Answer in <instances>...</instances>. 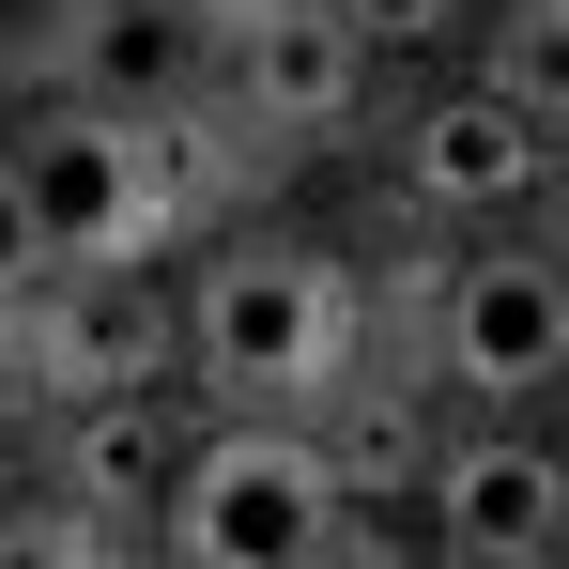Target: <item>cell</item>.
Returning <instances> with one entry per match:
<instances>
[{"instance_id":"16","label":"cell","mask_w":569,"mask_h":569,"mask_svg":"<svg viewBox=\"0 0 569 569\" xmlns=\"http://www.w3.org/2000/svg\"><path fill=\"white\" fill-rule=\"evenodd\" d=\"M31 278H47V231H31V200H16V154H0V323L31 308Z\"/></svg>"},{"instance_id":"7","label":"cell","mask_w":569,"mask_h":569,"mask_svg":"<svg viewBox=\"0 0 569 569\" xmlns=\"http://www.w3.org/2000/svg\"><path fill=\"white\" fill-rule=\"evenodd\" d=\"M355 93H370V47H355L339 0H247V16H216V108L247 139H339Z\"/></svg>"},{"instance_id":"11","label":"cell","mask_w":569,"mask_h":569,"mask_svg":"<svg viewBox=\"0 0 569 569\" xmlns=\"http://www.w3.org/2000/svg\"><path fill=\"white\" fill-rule=\"evenodd\" d=\"M431 447H447V431H431L400 385H339V431H323L339 492H370V508H385V492H431Z\"/></svg>"},{"instance_id":"14","label":"cell","mask_w":569,"mask_h":569,"mask_svg":"<svg viewBox=\"0 0 569 569\" xmlns=\"http://www.w3.org/2000/svg\"><path fill=\"white\" fill-rule=\"evenodd\" d=\"M31 477H47V385L16 370V339H0V508H16Z\"/></svg>"},{"instance_id":"5","label":"cell","mask_w":569,"mask_h":569,"mask_svg":"<svg viewBox=\"0 0 569 569\" xmlns=\"http://www.w3.org/2000/svg\"><path fill=\"white\" fill-rule=\"evenodd\" d=\"M431 370L462 385L477 416L569 385V262H539V247H462V262L431 278Z\"/></svg>"},{"instance_id":"1","label":"cell","mask_w":569,"mask_h":569,"mask_svg":"<svg viewBox=\"0 0 569 569\" xmlns=\"http://www.w3.org/2000/svg\"><path fill=\"white\" fill-rule=\"evenodd\" d=\"M355 339H370V292L308 231H231L186 278V385L216 416H323L355 385Z\"/></svg>"},{"instance_id":"9","label":"cell","mask_w":569,"mask_h":569,"mask_svg":"<svg viewBox=\"0 0 569 569\" xmlns=\"http://www.w3.org/2000/svg\"><path fill=\"white\" fill-rule=\"evenodd\" d=\"M431 523H447V569H539L569 523V447L555 431H447L431 447Z\"/></svg>"},{"instance_id":"17","label":"cell","mask_w":569,"mask_h":569,"mask_svg":"<svg viewBox=\"0 0 569 569\" xmlns=\"http://www.w3.org/2000/svg\"><path fill=\"white\" fill-rule=\"evenodd\" d=\"M308 569H416L400 539H385V508H339L323 539H308Z\"/></svg>"},{"instance_id":"15","label":"cell","mask_w":569,"mask_h":569,"mask_svg":"<svg viewBox=\"0 0 569 569\" xmlns=\"http://www.w3.org/2000/svg\"><path fill=\"white\" fill-rule=\"evenodd\" d=\"M339 16H355V47H370V62H400V47H447L477 0H339Z\"/></svg>"},{"instance_id":"10","label":"cell","mask_w":569,"mask_h":569,"mask_svg":"<svg viewBox=\"0 0 569 569\" xmlns=\"http://www.w3.org/2000/svg\"><path fill=\"white\" fill-rule=\"evenodd\" d=\"M539 170H555V139H539L508 93H431L416 123H400V186L431 200V216H477V231H492V216H523Z\"/></svg>"},{"instance_id":"3","label":"cell","mask_w":569,"mask_h":569,"mask_svg":"<svg viewBox=\"0 0 569 569\" xmlns=\"http://www.w3.org/2000/svg\"><path fill=\"white\" fill-rule=\"evenodd\" d=\"M0 154H16V200H31V231H47V262H154L170 247V216H186V170H170V123H123V108H16L0 123Z\"/></svg>"},{"instance_id":"4","label":"cell","mask_w":569,"mask_h":569,"mask_svg":"<svg viewBox=\"0 0 569 569\" xmlns=\"http://www.w3.org/2000/svg\"><path fill=\"white\" fill-rule=\"evenodd\" d=\"M0 339L47 385V416H78L123 385H186V292H154V262H47Z\"/></svg>"},{"instance_id":"13","label":"cell","mask_w":569,"mask_h":569,"mask_svg":"<svg viewBox=\"0 0 569 569\" xmlns=\"http://www.w3.org/2000/svg\"><path fill=\"white\" fill-rule=\"evenodd\" d=\"M0 569H123V539L78 523L62 492H16V508H0Z\"/></svg>"},{"instance_id":"12","label":"cell","mask_w":569,"mask_h":569,"mask_svg":"<svg viewBox=\"0 0 569 569\" xmlns=\"http://www.w3.org/2000/svg\"><path fill=\"white\" fill-rule=\"evenodd\" d=\"M477 93H508L539 139H569V0H492V78Z\"/></svg>"},{"instance_id":"2","label":"cell","mask_w":569,"mask_h":569,"mask_svg":"<svg viewBox=\"0 0 569 569\" xmlns=\"http://www.w3.org/2000/svg\"><path fill=\"white\" fill-rule=\"evenodd\" d=\"M355 492H339V462H323L308 416H200L186 477L154 508V555L170 569H308V539Z\"/></svg>"},{"instance_id":"18","label":"cell","mask_w":569,"mask_h":569,"mask_svg":"<svg viewBox=\"0 0 569 569\" xmlns=\"http://www.w3.org/2000/svg\"><path fill=\"white\" fill-rule=\"evenodd\" d=\"M539 569H569V523H555V555H539Z\"/></svg>"},{"instance_id":"6","label":"cell","mask_w":569,"mask_h":569,"mask_svg":"<svg viewBox=\"0 0 569 569\" xmlns=\"http://www.w3.org/2000/svg\"><path fill=\"white\" fill-rule=\"evenodd\" d=\"M47 93L123 108V123L216 108V0H62L47 16Z\"/></svg>"},{"instance_id":"19","label":"cell","mask_w":569,"mask_h":569,"mask_svg":"<svg viewBox=\"0 0 569 569\" xmlns=\"http://www.w3.org/2000/svg\"><path fill=\"white\" fill-rule=\"evenodd\" d=\"M216 16H247V0H216Z\"/></svg>"},{"instance_id":"8","label":"cell","mask_w":569,"mask_h":569,"mask_svg":"<svg viewBox=\"0 0 569 569\" xmlns=\"http://www.w3.org/2000/svg\"><path fill=\"white\" fill-rule=\"evenodd\" d=\"M200 416L216 400H186V385H123V400H78V416H47V492L78 508V523H108V539H154V508H170V477H186Z\"/></svg>"}]
</instances>
